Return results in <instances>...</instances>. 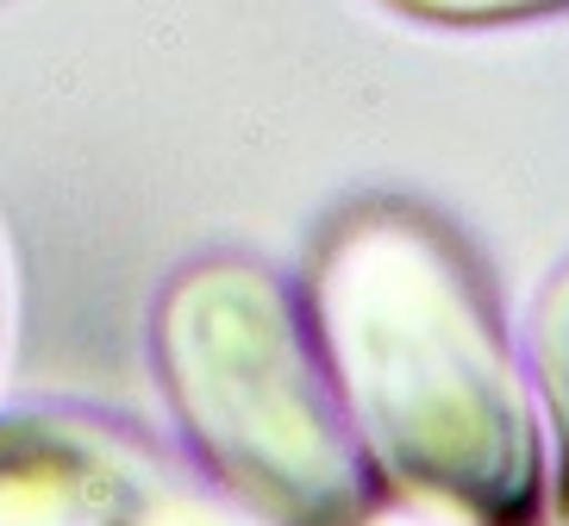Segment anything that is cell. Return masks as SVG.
<instances>
[{"instance_id":"cell-1","label":"cell","mask_w":569,"mask_h":526,"mask_svg":"<svg viewBox=\"0 0 569 526\" xmlns=\"http://www.w3.org/2000/svg\"><path fill=\"white\" fill-rule=\"evenodd\" d=\"M307 333L369 476L476 526H532L545 458L495 295L407 201H357L307 264Z\"/></svg>"},{"instance_id":"cell-2","label":"cell","mask_w":569,"mask_h":526,"mask_svg":"<svg viewBox=\"0 0 569 526\" xmlns=\"http://www.w3.org/2000/svg\"><path fill=\"white\" fill-rule=\"evenodd\" d=\"M157 376L188 451L269 526H357L369 464L313 351L301 301L251 257H194L157 295Z\"/></svg>"},{"instance_id":"cell-3","label":"cell","mask_w":569,"mask_h":526,"mask_svg":"<svg viewBox=\"0 0 569 526\" xmlns=\"http://www.w3.org/2000/svg\"><path fill=\"white\" fill-rule=\"evenodd\" d=\"M0 526H269L201 464L82 408L0 420Z\"/></svg>"},{"instance_id":"cell-4","label":"cell","mask_w":569,"mask_h":526,"mask_svg":"<svg viewBox=\"0 0 569 526\" xmlns=\"http://www.w3.org/2000/svg\"><path fill=\"white\" fill-rule=\"evenodd\" d=\"M532 370L557 433V526H569V264L532 307Z\"/></svg>"},{"instance_id":"cell-5","label":"cell","mask_w":569,"mask_h":526,"mask_svg":"<svg viewBox=\"0 0 569 526\" xmlns=\"http://www.w3.org/2000/svg\"><path fill=\"white\" fill-rule=\"evenodd\" d=\"M395 13L407 19H426V26H519V19H551L569 13V0H388Z\"/></svg>"},{"instance_id":"cell-6","label":"cell","mask_w":569,"mask_h":526,"mask_svg":"<svg viewBox=\"0 0 569 526\" xmlns=\"http://www.w3.org/2000/svg\"><path fill=\"white\" fill-rule=\"evenodd\" d=\"M0 345H7V276H0Z\"/></svg>"}]
</instances>
